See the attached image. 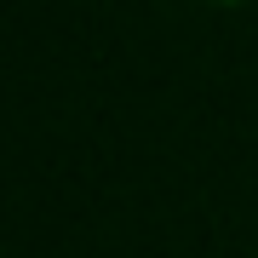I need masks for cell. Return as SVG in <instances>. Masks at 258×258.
<instances>
[{
  "instance_id": "obj_1",
  "label": "cell",
  "mask_w": 258,
  "mask_h": 258,
  "mask_svg": "<svg viewBox=\"0 0 258 258\" xmlns=\"http://www.w3.org/2000/svg\"><path fill=\"white\" fill-rule=\"evenodd\" d=\"M212 6H247V0H212Z\"/></svg>"
}]
</instances>
